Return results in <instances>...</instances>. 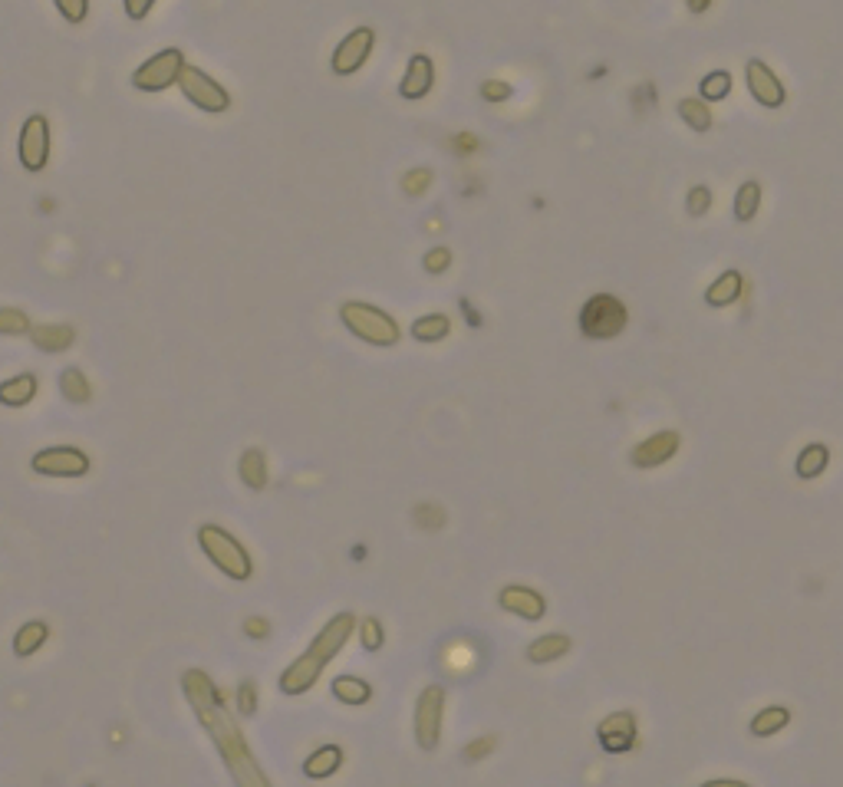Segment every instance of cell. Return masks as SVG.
Instances as JSON below:
<instances>
[{
    "instance_id": "34",
    "label": "cell",
    "mask_w": 843,
    "mask_h": 787,
    "mask_svg": "<svg viewBox=\"0 0 843 787\" xmlns=\"http://www.w3.org/2000/svg\"><path fill=\"white\" fill-rule=\"evenodd\" d=\"M50 4L56 7V14H60L66 24H73V27L86 24V17H89V0H50Z\"/></svg>"
},
{
    "instance_id": "13",
    "label": "cell",
    "mask_w": 843,
    "mask_h": 787,
    "mask_svg": "<svg viewBox=\"0 0 843 787\" xmlns=\"http://www.w3.org/2000/svg\"><path fill=\"white\" fill-rule=\"evenodd\" d=\"M597 741L606 755H626L636 748V715L633 712H613L597 725Z\"/></svg>"
},
{
    "instance_id": "11",
    "label": "cell",
    "mask_w": 843,
    "mask_h": 787,
    "mask_svg": "<svg viewBox=\"0 0 843 787\" xmlns=\"http://www.w3.org/2000/svg\"><path fill=\"white\" fill-rule=\"evenodd\" d=\"M376 47V30L373 27H356L336 43V50L330 56V70L333 76H356L366 66V60L373 56Z\"/></svg>"
},
{
    "instance_id": "15",
    "label": "cell",
    "mask_w": 843,
    "mask_h": 787,
    "mask_svg": "<svg viewBox=\"0 0 843 787\" xmlns=\"http://www.w3.org/2000/svg\"><path fill=\"white\" fill-rule=\"evenodd\" d=\"M498 606L504 613L521 616V620H527V623H537L547 616L544 593H537L534 587H524V583H508V587L498 593Z\"/></svg>"
},
{
    "instance_id": "25",
    "label": "cell",
    "mask_w": 843,
    "mask_h": 787,
    "mask_svg": "<svg viewBox=\"0 0 843 787\" xmlns=\"http://www.w3.org/2000/svg\"><path fill=\"white\" fill-rule=\"evenodd\" d=\"M238 475H241V481L251 491H264L267 488V455L261 452V448H247V452L241 455Z\"/></svg>"
},
{
    "instance_id": "17",
    "label": "cell",
    "mask_w": 843,
    "mask_h": 787,
    "mask_svg": "<svg viewBox=\"0 0 843 787\" xmlns=\"http://www.w3.org/2000/svg\"><path fill=\"white\" fill-rule=\"evenodd\" d=\"M741 290H745V277L732 267V271L718 274L712 284L705 287V303L712 310H725V307H732V303H738Z\"/></svg>"
},
{
    "instance_id": "14",
    "label": "cell",
    "mask_w": 843,
    "mask_h": 787,
    "mask_svg": "<svg viewBox=\"0 0 843 787\" xmlns=\"http://www.w3.org/2000/svg\"><path fill=\"white\" fill-rule=\"evenodd\" d=\"M679 448H682V435L666 429V432H656V435L643 438V442L629 452V462H633L636 468H659V465L672 462Z\"/></svg>"
},
{
    "instance_id": "7",
    "label": "cell",
    "mask_w": 843,
    "mask_h": 787,
    "mask_svg": "<svg viewBox=\"0 0 843 787\" xmlns=\"http://www.w3.org/2000/svg\"><path fill=\"white\" fill-rule=\"evenodd\" d=\"M178 89H182V96L188 99L191 106L201 109V112H211V116H218V112H228L231 109V93L224 89L215 76L198 70V66H188L182 76H178Z\"/></svg>"
},
{
    "instance_id": "28",
    "label": "cell",
    "mask_w": 843,
    "mask_h": 787,
    "mask_svg": "<svg viewBox=\"0 0 843 787\" xmlns=\"http://www.w3.org/2000/svg\"><path fill=\"white\" fill-rule=\"evenodd\" d=\"M333 695L340 699L343 705H366L373 699V685L359 676H336L333 679Z\"/></svg>"
},
{
    "instance_id": "38",
    "label": "cell",
    "mask_w": 843,
    "mask_h": 787,
    "mask_svg": "<svg viewBox=\"0 0 843 787\" xmlns=\"http://www.w3.org/2000/svg\"><path fill=\"white\" fill-rule=\"evenodd\" d=\"M238 712H241L244 718H251V715L257 712V685H254L251 679H244V682L238 685Z\"/></svg>"
},
{
    "instance_id": "44",
    "label": "cell",
    "mask_w": 843,
    "mask_h": 787,
    "mask_svg": "<svg viewBox=\"0 0 843 787\" xmlns=\"http://www.w3.org/2000/svg\"><path fill=\"white\" fill-rule=\"evenodd\" d=\"M685 7H689L692 14H705V10L712 7V0H685Z\"/></svg>"
},
{
    "instance_id": "21",
    "label": "cell",
    "mask_w": 843,
    "mask_h": 787,
    "mask_svg": "<svg viewBox=\"0 0 843 787\" xmlns=\"http://www.w3.org/2000/svg\"><path fill=\"white\" fill-rule=\"evenodd\" d=\"M343 768V748L340 745H320L313 755L303 761V774H307L310 781H323L330 778Z\"/></svg>"
},
{
    "instance_id": "24",
    "label": "cell",
    "mask_w": 843,
    "mask_h": 787,
    "mask_svg": "<svg viewBox=\"0 0 843 787\" xmlns=\"http://www.w3.org/2000/svg\"><path fill=\"white\" fill-rule=\"evenodd\" d=\"M761 201H764V185L758 178H748V182H741L735 191V221L748 224L758 218L761 211Z\"/></svg>"
},
{
    "instance_id": "18",
    "label": "cell",
    "mask_w": 843,
    "mask_h": 787,
    "mask_svg": "<svg viewBox=\"0 0 843 787\" xmlns=\"http://www.w3.org/2000/svg\"><path fill=\"white\" fill-rule=\"evenodd\" d=\"M37 389H40L37 373H17L14 379L0 382V406L24 409V406H30L33 399H37Z\"/></svg>"
},
{
    "instance_id": "37",
    "label": "cell",
    "mask_w": 843,
    "mask_h": 787,
    "mask_svg": "<svg viewBox=\"0 0 843 787\" xmlns=\"http://www.w3.org/2000/svg\"><path fill=\"white\" fill-rule=\"evenodd\" d=\"M422 267H425L429 274H445L448 267H452V251H448V247H442V244L432 247V251L422 257Z\"/></svg>"
},
{
    "instance_id": "30",
    "label": "cell",
    "mask_w": 843,
    "mask_h": 787,
    "mask_svg": "<svg viewBox=\"0 0 843 787\" xmlns=\"http://www.w3.org/2000/svg\"><path fill=\"white\" fill-rule=\"evenodd\" d=\"M60 392H63V399L76 402V406H83V402L93 399V386H89L83 369H76V366L60 373Z\"/></svg>"
},
{
    "instance_id": "31",
    "label": "cell",
    "mask_w": 843,
    "mask_h": 787,
    "mask_svg": "<svg viewBox=\"0 0 843 787\" xmlns=\"http://www.w3.org/2000/svg\"><path fill=\"white\" fill-rule=\"evenodd\" d=\"M732 73L728 70H712V73H705L702 80H699V96L705 99V103H722V99L732 96Z\"/></svg>"
},
{
    "instance_id": "22",
    "label": "cell",
    "mask_w": 843,
    "mask_h": 787,
    "mask_svg": "<svg viewBox=\"0 0 843 787\" xmlns=\"http://www.w3.org/2000/svg\"><path fill=\"white\" fill-rule=\"evenodd\" d=\"M30 333H33V346L43 353H63V350H70L76 340L73 326H66V323H43Z\"/></svg>"
},
{
    "instance_id": "1",
    "label": "cell",
    "mask_w": 843,
    "mask_h": 787,
    "mask_svg": "<svg viewBox=\"0 0 843 787\" xmlns=\"http://www.w3.org/2000/svg\"><path fill=\"white\" fill-rule=\"evenodd\" d=\"M182 689L188 695L191 708H195L198 722L205 725V732L211 735V741H215L218 755L224 758V764H228L231 778L247 787L251 784L264 787L267 778L261 774V768H257V758L251 755V748H247L241 728L234 725V718L228 715V708H224V692L208 679V672L188 669L182 679Z\"/></svg>"
},
{
    "instance_id": "6",
    "label": "cell",
    "mask_w": 843,
    "mask_h": 787,
    "mask_svg": "<svg viewBox=\"0 0 843 787\" xmlns=\"http://www.w3.org/2000/svg\"><path fill=\"white\" fill-rule=\"evenodd\" d=\"M185 70V53L178 47H165L152 53L136 73H132V86L139 93H165V89L178 86V76Z\"/></svg>"
},
{
    "instance_id": "40",
    "label": "cell",
    "mask_w": 843,
    "mask_h": 787,
    "mask_svg": "<svg viewBox=\"0 0 843 787\" xmlns=\"http://www.w3.org/2000/svg\"><path fill=\"white\" fill-rule=\"evenodd\" d=\"M494 745H498V738H491V735H488V738H475V741H471V745L465 748V758H468V761L488 758L491 751H494Z\"/></svg>"
},
{
    "instance_id": "39",
    "label": "cell",
    "mask_w": 843,
    "mask_h": 787,
    "mask_svg": "<svg viewBox=\"0 0 843 787\" xmlns=\"http://www.w3.org/2000/svg\"><path fill=\"white\" fill-rule=\"evenodd\" d=\"M514 96V86L504 83V80H485L481 83V99H488V103H504V99Z\"/></svg>"
},
{
    "instance_id": "35",
    "label": "cell",
    "mask_w": 843,
    "mask_h": 787,
    "mask_svg": "<svg viewBox=\"0 0 843 787\" xmlns=\"http://www.w3.org/2000/svg\"><path fill=\"white\" fill-rule=\"evenodd\" d=\"M359 643H363L366 652H376V649H382V643H386V629H382L376 616H366V620L359 623Z\"/></svg>"
},
{
    "instance_id": "9",
    "label": "cell",
    "mask_w": 843,
    "mask_h": 787,
    "mask_svg": "<svg viewBox=\"0 0 843 787\" xmlns=\"http://www.w3.org/2000/svg\"><path fill=\"white\" fill-rule=\"evenodd\" d=\"M30 468L43 478H86L93 471V458L76 445H53L40 448L30 458Z\"/></svg>"
},
{
    "instance_id": "32",
    "label": "cell",
    "mask_w": 843,
    "mask_h": 787,
    "mask_svg": "<svg viewBox=\"0 0 843 787\" xmlns=\"http://www.w3.org/2000/svg\"><path fill=\"white\" fill-rule=\"evenodd\" d=\"M30 317L17 307H0V336H24L30 333Z\"/></svg>"
},
{
    "instance_id": "27",
    "label": "cell",
    "mask_w": 843,
    "mask_h": 787,
    "mask_svg": "<svg viewBox=\"0 0 843 787\" xmlns=\"http://www.w3.org/2000/svg\"><path fill=\"white\" fill-rule=\"evenodd\" d=\"M679 119L689 126L692 132H708L715 126V116H712V103H705V99H692V96H685L679 99Z\"/></svg>"
},
{
    "instance_id": "4",
    "label": "cell",
    "mask_w": 843,
    "mask_h": 787,
    "mask_svg": "<svg viewBox=\"0 0 843 787\" xmlns=\"http://www.w3.org/2000/svg\"><path fill=\"white\" fill-rule=\"evenodd\" d=\"M340 320H343L346 330L356 336V340H363L369 346H382V350H389V346H396L402 340L399 323L392 320L386 310L373 307V303L346 300L340 307Z\"/></svg>"
},
{
    "instance_id": "3",
    "label": "cell",
    "mask_w": 843,
    "mask_h": 787,
    "mask_svg": "<svg viewBox=\"0 0 843 787\" xmlns=\"http://www.w3.org/2000/svg\"><path fill=\"white\" fill-rule=\"evenodd\" d=\"M198 547H201V554L211 560V567L221 570L228 580H234V583L251 580L254 560H251V554H247V547L231 531H224V527H218V524H201L198 527Z\"/></svg>"
},
{
    "instance_id": "43",
    "label": "cell",
    "mask_w": 843,
    "mask_h": 787,
    "mask_svg": "<svg viewBox=\"0 0 843 787\" xmlns=\"http://www.w3.org/2000/svg\"><path fill=\"white\" fill-rule=\"evenodd\" d=\"M244 633L254 636V639H267V633H271V623L261 620V616H251V620L244 623Z\"/></svg>"
},
{
    "instance_id": "2",
    "label": "cell",
    "mask_w": 843,
    "mask_h": 787,
    "mask_svg": "<svg viewBox=\"0 0 843 787\" xmlns=\"http://www.w3.org/2000/svg\"><path fill=\"white\" fill-rule=\"evenodd\" d=\"M353 629H356V616H353V613L333 616V620L323 626L317 636H313L310 649L303 652V656H297V659L284 669V676H280V692H284V695H303V692H310L313 685L320 682L323 669H327V662L346 646V639L353 636Z\"/></svg>"
},
{
    "instance_id": "16",
    "label": "cell",
    "mask_w": 843,
    "mask_h": 787,
    "mask_svg": "<svg viewBox=\"0 0 843 787\" xmlns=\"http://www.w3.org/2000/svg\"><path fill=\"white\" fill-rule=\"evenodd\" d=\"M435 89V60L429 53H412L406 63V73H402L399 83V96L409 99V103H419Z\"/></svg>"
},
{
    "instance_id": "5",
    "label": "cell",
    "mask_w": 843,
    "mask_h": 787,
    "mask_svg": "<svg viewBox=\"0 0 843 787\" xmlns=\"http://www.w3.org/2000/svg\"><path fill=\"white\" fill-rule=\"evenodd\" d=\"M629 323V310L620 297L613 294H593L580 307V333L587 340H616Z\"/></svg>"
},
{
    "instance_id": "36",
    "label": "cell",
    "mask_w": 843,
    "mask_h": 787,
    "mask_svg": "<svg viewBox=\"0 0 843 787\" xmlns=\"http://www.w3.org/2000/svg\"><path fill=\"white\" fill-rule=\"evenodd\" d=\"M415 524L422 527V531H438V527L445 524V511L438 508V504H415Z\"/></svg>"
},
{
    "instance_id": "33",
    "label": "cell",
    "mask_w": 843,
    "mask_h": 787,
    "mask_svg": "<svg viewBox=\"0 0 843 787\" xmlns=\"http://www.w3.org/2000/svg\"><path fill=\"white\" fill-rule=\"evenodd\" d=\"M712 205H715V195H712V188H708V185H692L689 195H685V211H689L692 218L708 215Z\"/></svg>"
},
{
    "instance_id": "29",
    "label": "cell",
    "mask_w": 843,
    "mask_h": 787,
    "mask_svg": "<svg viewBox=\"0 0 843 787\" xmlns=\"http://www.w3.org/2000/svg\"><path fill=\"white\" fill-rule=\"evenodd\" d=\"M448 333H452V320L445 313H425L412 323V336L419 343H442Z\"/></svg>"
},
{
    "instance_id": "8",
    "label": "cell",
    "mask_w": 843,
    "mask_h": 787,
    "mask_svg": "<svg viewBox=\"0 0 843 787\" xmlns=\"http://www.w3.org/2000/svg\"><path fill=\"white\" fill-rule=\"evenodd\" d=\"M50 119L43 116V112H30L24 119V126H20V136H17V159L20 165L27 168L30 175H40L43 168L50 165Z\"/></svg>"
},
{
    "instance_id": "26",
    "label": "cell",
    "mask_w": 843,
    "mask_h": 787,
    "mask_svg": "<svg viewBox=\"0 0 843 787\" xmlns=\"http://www.w3.org/2000/svg\"><path fill=\"white\" fill-rule=\"evenodd\" d=\"M50 639V626L47 623H40V620H30L17 629V636H14V656L20 659H30L33 652H40L43 643Z\"/></svg>"
},
{
    "instance_id": "41",
    "label": "cell",
    "mask_w": 843,
    "mask_h": 787,
    "mask_svg": "<svg viewBox=\"0 0 843 787\" xmlns=\"http://www.w3.org/2000/svg\"><path fill=\"white\" fill-rule=\"evenodd\" d=\"M155 4H159V0H122V10H126L129 20H145L152 14Z\"/></svg>"
},
{
    "instance_id": "19",
    "label": "cell",
    "mask_w": 843,
    "mask_h": 787,
    "mask_svg": "<svg viewBox=\"0 0 843 787\" xmlns=\"http://www.w3.org/2000/svg\"><path fill=\"white\" fill-rule=\"evenodd\" d=\"M570 652V636L567 633H547V636H537L531 646H527V662H534V666H547V662H557L564 659Z\"/></svg>"
},
{
    "instance_id": "12",
    "label": "cell",
    "mask_w": 843,
    "mask_h": 787,
    "mask_svg": "<svg viewBox=\"0 0 843 787\" xmlns=\"http://www.w3.org/2000/svg\"><path fill=\"white\" fill-rule=\"evenodd\" d=\"M745 83H748L751 99H755L761 109H781L784 103H788V86L781 83V76L774 73L764 60H748Z\"/></svg>"
},
{
    "instance_id": "20",
    "label": "cell",
    "mask_w": 843,
    "mask_h": 787,
    "mask_svg": "<svg viewBox=\"0 0 843 787\" xmlns=\"http://www.w3.org/2000/svg\"><path fill=\"white\" fill-rule=\"evenodd\" d=\"M827 465H830V448L824 442H807L801 452H797L794 471L801 481H814V478L824 475Z\"/></svg>"
},
{
    "instance_id": "42",
    "label": "cell",
    "mask_w": 843,
    "mask_h": 787,
    "mask_svg": "<svg viewBox=\"0 0 843 787\" xmlns=\"http://www.w3.org/2000/svg\"><path fill=\"white\" fill-rule=\"evenodd\" d=\"M402 185H406L409 195H422V191L432 185V172H429V168H419V172L406 175V182H402Z\"/></svg>"
},
{
    "instance_id": "10",
    "label": "cell",
    "mask_w": 843,
    "mask_h": 787,
    "mask_svg": "<svg viewBox=\"0 0 843 787\" xmlns=\"http://www.w3.org/2000/svg\"><path fill=\"white\" fill-rule=\"evenodd\" d=\"M442 715H445V689L442 685H425L419 702H415V741H419L422 751L438 748Z\"/></svg>"
},
{
    "instance_id": "23",
    "label": "cell",
    "mask_w": 843,
    "mask_h": 787,
    "mask_svg": "<svg viewBox=\"0 0 843 787\" xmlns=\"http://www.w3.org/2000/svg\"><path fill=\"white\" fill-rule=\"evenodd\" d=\"M791 725V708L788 705H764L761 712L751 718V735L755 738H771L784 732Z\"/></svg>"
}]
</instances>
